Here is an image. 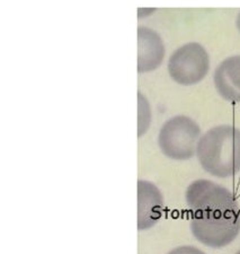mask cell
Returning <instances> with one entry per match:
<instances>
[{
	"label": "cell",
	"mask_w": 240,
	"mask_h": 254,
	"mask_svg": "<svg viewBox=\"0 0 240 254\" xmlns=\"http://www.w3.org/2000/svg\"><path fill=\"white\" fill-rule=\"evenodd\" d=\"M196 156L206 173L230 178L240 172V130L234 126H218L207 130L197 143Z\"/></svg>",
	"instance_id": "6da1fadb"
},
{
	"label": "cell",
	"mask_w": 240,
	"mask_h": 254,
	"mask_svg": "<svg viewBox=\"0 0 240 254\" xmlns=\"http://www.w3.org/2000/svg\"><path fill=\"white\" fill-rule=\"evenodd\" d=\"M190 226L195 239L205 247L221 249L237 239L240 233V211L192 212Z\"/></svg>",
	"instance_id": "7a4b0ae2"
},
{
	"label": "cell",
	"mask_w": 240,
	"mask_h": 254,
	"mask_svg": "<svg viewBox=\"0 0 240 254\" xmlns=\"http://www.w3.org/2000/svg\"><path fill=\"white\" fill-rule=\"evenodd\" d=\"M201 128L186 116L170 118L162 125L158 134V145L162 154L174 161H187L196 155Z\"/></svg>",
	"instance_id": "3957f363"
},
{
	"label": "cell",
	"mask_w": 240,
	"mask_h": 254,
	"mask_svg": "<svg viewBox=\"0 0 240 254\" xmlns=\"http://www.w3.org/2000/svg\"><path fill=\"white\" fill-rule=\"evenodd\" d=\"M167 68L175 83L183 86L196 85L210 70V56L202 44L185 43L169 57Z\"/></svg>",
	"instance_id": "277c9868"
},
{
	"label": "cell",
	"mask_w": 240,
	"mask_h": 254,
	"mask_svg": "<svg viewBox=\"0 0 240 254\" xmlns=\"http://www.w3.org/2000/svg\"><path fill=\"white\" fill-rule=\"evenodd\" d=\"M186 203L192 212L240 211L233 192L209 180L191 183L185 193Z\"/></svg>",
	"instance_id": "5b68a950"
},
{
	"label": "cell",
	"mask_w": 240,
	"mask_h": 254,
	"mask_svg": "<svg viewBox=\"0 0 240 254\" xmlns=\"http://www.w3.org/2000/svg\"><path fill=\"white\" fill-rule=\"evenodd\" d=\"M164 198L160 190L148 181H138V229L153 227L162 217Z\"/></svg>",
	"instance_id": "8992f818"
},
{
	"label": "cell",
	"mask_w": 240,
	"mask_h": 254,
	"mask_svg": "<svg viewBox=\"0 0 240 254\" xmlns=\"http://www.w3.org/2000/svg\"><path fill=\"white\" fill-rule=\"evenodd\" d=\"M215 89L223 100L240 103V55L221 61L213 75Z\"/></svg>",
	"instance_id": "52a82bcc"
},
{
	"label": "cell",
	"mask_w": 240,
	"mask_h": 254,
	"mask_svg": "<svg viewBox=\"0 0 240 254\" xmlns=\"http://www.w3.org/2000/svg\"><path fill=\"white\" fill-rule=\"evenodd\" d=\"M165 58V46L159 34L149 28L139 33V71L149 72L157 69Z\"/></svg>",
	"instance_id": "ba28073f"
},
{
	"label": "cell",
	"mask_w": 240,
	"mask_h": 254,
	"mask_svg": "<svg viewBox=\"0 0 240 254\" xmlns=\"http://www.w3.org/2000/svg\"><path fill=\"white\" fill-rule=\"evenodd\" d=\"M139 124L142 121V119H144V124H142V126L139 128V132H138L139 137H141L148 130L150 121H151V113H150L149 103L145 100V97L142 96L141 94H139Z\"/></svg>",
	"instance_id": "9c48e42d"
},
{
	"label": "cell",
	"mask_w": 240,
	"mask_h": 254,
	"mask_svg": "<svg viewBox=\"0 0 240 254\" xmlns=\"http://www.w3.org/2000/svg\"><path fill=\"white\" fill-rule=\"evenodd\" d=\"M167 254H205V253L197 248L185 245V247H178L176 249H174Z\"/></svg>",
	"instance_id": "30bf717a"
},
{
	"label": "cell",
	"mask_w": 240,
	"mask_h": 254,
	"mask_svg": "<svg viewBox=\"0 0 240 254\" xmlns=\"http://www.w3.org/2000/svg\"><path fill=\"white\" fill-rule=\"evenodd\" d=\"M236 26H237L238 31L240 33V13L237 15V18H236Z\"/></svg>",
	"instance_id": "8fae6325"
},
{
	"label": "cell",
	"mask_w": 240,
	"mask_h": 254,
	"mask_svg": "<svg viewBox=\"0 0 240 254\" xmlns=\"http://www.w3.org/2000/svg\"><path fill=\"white\" fill-rule=\"evenodd\" d=\"M236 254H240V250H239V251H238L237 253H236Z\"/></svg>",
	"instance_id": "7c38bea8"
}]
</instances>
